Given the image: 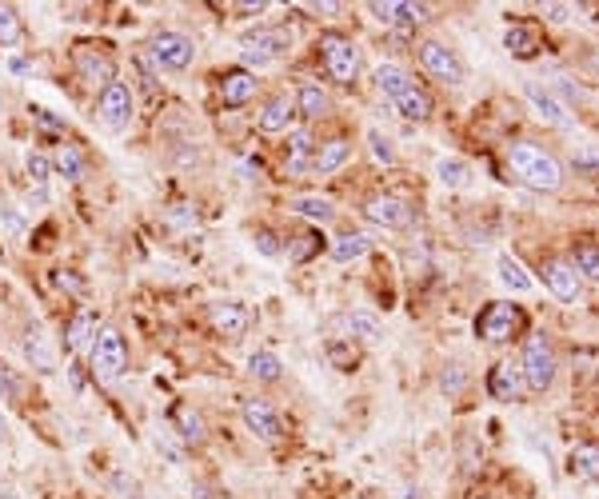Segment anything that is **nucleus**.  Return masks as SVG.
<instances>
[{
    "mask_svg": "<svg viewBox=\"0 0 599 499\" xmlns=\"http://www.w3.org/2000/svg\"><path fill=\"white\" fill-rule=\"evenodd\" d=\"M508 164L515 168V177L523 184H531L536 192H559L564 188V164L548 152V148L531 144V141H520L508 148Z\"/></svg>",
    "mask_w": 599,
    "mask_h": 499,
    "instance_id": "obj_1",
    "label": "nucleus"
},
{
    "mask_svg": "<svg viewBox=\"0 0 599 499\" xmlns=\"http://www.w3.org/2000/svg\"><path fill=\"white\" fill-rule=\"evenodd\" d=\"M556 352H551V340L543 331H531L523 340V356H520V372H523V384L531 392H548L556 384Z\"/></svg>",
    "mask_w": 599,
    "mask_h": 499,
    "instance_id": "obj_2",
    "label": "nucleus"
},
{
    "mask_svg": "<svg viewBox=\"0 0 599 499\" xmlns=\"http://www.w3.org/2000/svg\"><path fill=\"white\" fill-rule=\"evenodd\" d=\"M149 57L168 72H184L192 60H196V41L184 36V32L160 29V32H152V41H149Z\"/></svg>",
    "mask_w": 599,
    "mask_h": 499,
    "instance_id": "obj_3",
    "label": "nucleus"
},
{
    "mask_svg": "<svg viewBox=\"0 0 599 499\" xmlns=\"http://www.w3.org/2000/svg\"><path fill=\"white\" fill-rule=\"evenodd\" d=\"M320 52H324V68H328V77L336 80V85H352V80L359 77V64H364V60H359L356 41L328 32L324 41H320Z\"/></svg>",
    "mask_w": 599,
    "mask_h": 499,
    "instance_id": "obj_4",
    "label": "nucleus"
},
{
    "mask_svg": "<svg viewBox=\"0 0 599 499\" xmlns=\"http://www.w3.org/2000/svg\"><path fill=\"white\" fill-rule=\"evenodd\" d=\"M288 49H292V36L288 32H280V29H256V32L244 36L240 60L248 64V72H252V68H268V64L280 60Z\"/></svg>",
    "mask_w": 599,
    "mask_h": 499,
    "instance_id": "obj_5",
    "label": "nucleus"
},
{
    "mask_svg": "<svg viewBox=\"0 0 599 499\" xmlns=\"http://www.w3.org/2000/svg\"><path fill=\"white\" fill-rule=\"evenodd\" d=\"M92 372L100 380H120L128 372V344L116 328H104L96 336V344H92Z\"/></svg>",
    "mask_w": 599,
    "mask_h": 499,
    "instance_id": "obj_6",
    "label": "nucleus"
},
{
    "mask_svg": "<svg viewBox=\"0 0 599 499\" xmlns=\"http://www.w3.org/2000/svg\"><path fill=\"white\" fill-rule=\"evenodd\" d=\"M420 64H423V72L428 77H436L440 85H464L467 80V68H464V60L456 57V49H448V44H440V41H423L420 44Z\"/></svg>",
    "mask_w": 599,
    "mask_h": 499,
    "instance_id": "obj_7",
    "label": "nucleus"
},
{
    "mask_svg": "<svg viewBox=\"0 0 599 499\" xmlns=\"http://www.w3.org/2000/svg\"><path fill=\"white\" fill-rule=\"evenodd\" d=\"M100 120H104V128H113V132H124L128 124H132L136 116V100H132V88L120 85V80H113L108 88H100Z\"/></svg>",
    "mask_w": 599,
    "mask_h": 499,
    "instance_id": "obj_8",
    "label": "nucleus"
},
{
    "mask_svg": "<svg viewBox=\"0 0 599 499\" xmlns=\"http://www.w3.org/2000/svg\"><path fill=\"white\" fill-rule=\"evenodd\" d=\"M520 323H523V316L515 304H487L476 320V336H484L487 344H504V340H512V331Z\"/></svg>",
    "mask_w": 599,
    "mask_h": 499,
    "instance_id": "obj_9",
    "label": "nucleus"
},
{
    "mask_svg": "<svg viewBox=\"0 0 599 499\" xmlns=\"http://www.w3.org/2000/svg\"><path fill=\"white\" fill-rule=\"evenodd\" d=\"M523 96H528V104H531V113H536L543 124H551V128H571V116H567V104L556 96L551 88H543V85H523Z\"/></svg>",
    "mask_w": 599,
    "mask_h": 499,
    "instance_id": "obj_10",
    "label": "nucleus"
},
{
    "mask_svg": "<svg viewBox=\"0 0 599 499\" xmlns=\"http://www.w3.org/2000/svg\"><path fill=\"white\" fill-rule=\"evenodd\" d=\"M364 216L372 220V224H380V228H408V224H412L408 200L392 196V192H384V196H372V200H368V204H364Z\"/></svg>",
    "mask_w": 599,
    "mask_h": 499,
    "instance_id": "obj_11",
    "label": "nucleus"
},
{
    "mask_svg": "<svg viewBox=\"0 0 599 499\" xmlns=\"http://www.w3.org/2000/svg\"><path fill=\"white\" fill-rule=\"evenodd\" d=\"M543 284H548L551 295L564 300V304H576L579 295H584V280H579V272L567 260H548V264H543Z\"/></svg>",
    "mask_w": 599,
    "mask_h": 499,
    "instance_id": "obj_12",
    "label": "nucleus"
},
{
    "mask_svg": "<svg viewBox=\"0 0 599 499\" xmlns=\"http://www.w3.org/2000/svg\"><path fill=\"white\" fill-rule=\"evenodd\" d=\"M240 415H244V428L252 431V436H260V440H268V443L284 436V420L276 415L272 404H264V400H244Z\"/></svg>",
    "mask_w": 599,
    "mask_h": 499,
    "instance_id": "obj_13",
    "label": "nucleus"
},
{
    "mask_svg": "<svg viewBox=\"0 0 599 499\" xmlns=\"http://www.w3.org/2000/svg\"><path fill=\"white\" fill-rule=\"evenodd\" d=\"M296 96H288V92H280V96H272L268 104H264V113L256 116V124H260V132H268V136H276V132H288L292 124H296Z\"/></svg>",
    "mask_w": 599,
    "mask_h": 499,
    "instance_id": "obj_14",
    "label": "nucleus"
},
{
    "mask_svg": "<svg viewBox=\"0 0 599 499\" xmlns=\"http://www.w3.org/2000/svg\"><path fill=\"white\" fill-rule=\"evenodd\" d=\"M77 72H80V80H88V85H100V88H108L116 80V64L104 57V52H96V49H88V44H80L77 49Z\"/></svg>",
    "mask_w": 599,
    "mask_h": 499,
    "instance_id": "obj_15",
    "label": "nucleus"
},
{
    "mask_svg": "<svg viewBox=\"0 0 599 499\" xmlns=\"http://www.w3.org/2000/svg\"><path fill=\"white\" fill-rule=\"evenodd\" d=\"M248 323H252V316H248V308L240 300H220L212 304V328L220 331V336L228 340H240L248 331Z\"/></svg>",
    "mask_w": 599,
    "mask_h": 499,
    "instance_id": "obj_16",
    "label": "nucleus"
},
{
    "mask_svg": "<svg viewBox=\"0 0 599 499\" xmlns=\"http://www.w3.org/2000/svg\"><path fill=\"white\" fill-rule=\"evenodd\" d=\"M256 88H260V80H256V72H248V68H232V72H224V80H220V96H224L228 108L248 104V100L256 96Z\"/></svg>",
    "mask_w": 599,
    "mask_h": 499,
    "instance_id": "obj_17",
    "label": "nucleus"
},
{
    "mask_svg": "<svg viewBox=\"0 0 599 499\" xmlns=\"http://www.w3.org/2000/svg\"><path fill=\"white\" fill-rule=\"evenodd\" d=\"M487 387H492L495 400L512 404V400H520L523 387H528V384H523L520 364H495V367H492V380H487Z\"/></svg>",
    "mask_w": 599,
    "mask_h": 499,
    "instance_id": "obj_18",
    "label": "nucleus"
},
{
    "mask_svg": "<svg viewBox=\"0 0 599 499\" xmlns=\"http://www.w3.org/2000/svg\"><path fill=\"white\" fill-rule=\"evenodd\" d=\"M348 160H352V144H348L344 136H336V141H328V144H320V148H316L312 172H316V177H331V172H340Z\"/></svg>",
    "mask_w": 599,
    "mask_h": 499,
    "instance_id": "obj_19",
    "label": "nucleus"
},
{
    "mask_svg": "<svg viewBox=\"0 0 599 499\" xmlns=\"http://www.w3.org/2000/svg\"><path fill=\"white\" fill-rule=\"evenodd\" d=\"M64 344H68V352H85V348L96 344V312L80 308L77 316H72L68 331H64Z\"/></svg>",
    "mask_w": 599,
    "mask_h": 499,
    "instance_id": "obj_20",
    "label": "nucleus"
},
{
    "mask_svg": "<svg viewBox=\"0 0 599 499\" xmlns=\"http://www.w3.org/2000/svg\"><path fill=\"white\" fill-rule=\"evenodd\" d=\"M412 85H416V80L408 77V68H400V64H380V68H376V88L384 92V100H400L404 92H408Z\"/></svg>",
    "mask_w": 599,
    "mask_h": 499,
    "instance_id": "obj_21",
    "label": "nucleus"
},
{
    "mask_svg": "<svg viewBox=\"0 0 599 499\" xmlns=\"http://www.w3.org/2000/svg\"><path fill=\"white\" fill-rule=\"evenodd\" d=\"M495 272H500V284H504V288L515 292V295H528L531 288H536V280H531V276L523 272V264L512 260V256H500V260H495Z\"/></svg>",
    "mask_w": 599,
    "mask_h": 499,
    "instance_id": "obj_22",
    "label": "nucleus"
},
{
    "mask_svg": "<svg viewBox=\"0 0 599 499\" xmlns=\"http://www.w3.org/2000/svg\"><path fill=\"white\" fill-rule=\"evenodd\" d=\"M348 336H356V340H364V344H376V340L384 336V323L376 312H368V308H356V312H348Z\"/></svg>",
    "mask_w": 599,
    "mask_h": 499,
    "instance_id": "obj_23",
    "label": "nucleus"
},
{
    "mask_svg": "<svg viewBox=\"0 0 599 499\" xmlns=\"http://www.w3.org/2000/svg\"><path fill=\"white\" fill-rule=\"evenodd\" d=\"M24 356H29L32 367H41V372H52V367H57L52 344H49V336H44L41 328H29V331H24Z\"/></svg>",
    "mask_w": 599,
    "mask_h": 499,
    "instance_id": "obj_24",
    "label": "nucleus"
},
{
    "mask_svg": "<svg viewBox=\"0 0 599 499\" xmlns=\"http://www.w3.org/2000/svg\"><path fill=\"white\" fill-rule=\"evenodd\" d=\"M312 160H316V141H312L308 128H300V132H292V141H288V172L312 168Z\"/></svg>",
    "mask_w": 599,
    "mask_h": 499,
    "instance_id": "obj_25",
    "label": "nucleus"
},
{
    "mask_svg": "<svg viewBox=\"0 0 599 499\" xmlns=\"http://www.w3.org/2000/svg\"><path fill=\"white\" fill-rule=\"evenodd\" d=\"M292 212L312 220V224H331V220H336V204H331L328 196H296L292 200Z\"/></svg>",
    "mask_w": 599,
    "mask_h": 499,
    "instance_id": "obj_26",
    "label": "nucleus"
},
{
    "mask_svg": "<svg viewBox=\"0 0 599 499\" xmlns=\"http://www.w3.org/2000/svg\"><path fill=\"white\" fill-rule=\"evenodd\" d=\"M368 252H372V240H368L364 232H348V236H340L336 244H331V260H336V264L364 260Z\"/></svg>",
    "mask_w": 599,
    "mask_h": 499,
    "instance_id": "obj_27",
    "label": "nucleus"
},
{
    "mask_svg": "<svg viewBox=\"0 0 599 499\" xmlns=\"http://www.w3.org/2000/svg\"><path fill=\"white\" fill-rule=\"evenodd\" d=\"M296 113L304 116V120H320L328 113V92L320 88V85H300V92H296Z\"/></svg>",
    "mask_w": 599,
    "mask_h": 499,
    "instance_id": "obj_28",
    "label": "nucleus"
},
{
    "mask_svg": "<svg viewBox=\"0 0 599 499\" xmlns=\"http://www.w3.org/2000/svg\"><path fill=\"white\" fill-rule=\"evenodd\" d=\"M57 168H60V177H64V180H72V184L88 180V160H85V152H80L77 144H60V152H57Z\"/></svg>",
    "mask_w": 599,
    "mask_h": 499,
    "instance_id": "obj_29",
    "label": "nucleus"
},
{
    "mask_svg": "<svg viewBox=\"0 0 599 499\" xmlns=\"http://www.w3.org/2000/svg\"><path fill=\"white\" fill-rule=\"evenodd\" d=\"M395 113H400L404 120H428L431 116V96L420 85H412L400 100H395Z\"/></svg>",
    "mask_w": 599,
    "mask_h": 499,
    "instance_id": "obj_30",
    "label": "nucleus"
},
{
    "mask_svg": "<svg viewBox=\"0 0 599 499\" xmlns=\"http://www.w3.org/2000/svg\"><path fill=\"white\" fill-rule=\"evenodd\" d=\"M567 459L571 471H579L584 479H599V443H576Z\"/></svg>",
    "mask_w": 599,
    "mask_h": 499,
    "instance_id": "obj_31",
    "label": "nucleus"
},
{
    "mask_svg": "<svg viewBox=\"0 0 599 499\" xmlns=\"http://www.w3.org/2000/svg\"><path fill=\"white\" fill-rule=\"evenodd\" d=\"M436 177L444 188H467V180H472V168H467L459 156H444V160L436 164Z\"/></svg>",
    "mask_w": 599,
    "mask_h": 499,
    "instance_id": "obj_32",
    "label": "nucleus"
},
{
    "mask_svg": "<svg viewBox=\"0 0 599 499\" xmlns=\"http://www.w3.org/2000/svg\"><path fill=\"white\" fill-rule=\"evenodd\" d=\"M248 372H252L256 380H264V384H276L284 376V359L276 352H252V359H248Z\"/></svg>",
    "mask_w": 599,
    "mask_h": 499,
    "instance_id": "obj_33",
    "label": "nucleus"
},
{
    "mask_svg": "<svg viewBox=\"0 0 599 499\" xmlns=\"http://www.w3.org/2000/svg\"><path fill=\"white\" fill-rule=\"evenodd\" d=\"M571 268L579 272V280L599 284V244H579L576 256H571Z\"/></svg>",
    "mask_w": 599,
    "mask_h": 499,
    "instance_id": "obj_34",
    "label": "nucleus"
},
{
    "mask_svg": "<svg viewBox=\"0 0 599 499\" xmlns=\"http://www.w3.org/2000/svg\"><path fill=\"white\" fill-rule=\"evenodd\" d=\"M504 49H508L512 57H520V60L536 57V32H531V29H520V24H515V29L504 32Z\"/></svg>",
    "mask_w": 599,
    "mask_h": 499,
    "instance_id": "obj_35",
    "label": "nucleus"
},
{
    "mask_svg": "<svg viewBox=\"0 0 599 499\" xmlns=\"http://www.w3.org/2000/svg\"><path fill=\"white\" fill-rule=\"evenodd\" d=\"M21 36H24L21 13H16L13 5H0V49H8V44H21Z\"/></svg>",
    "mask_w": 599,
    "mask_h": 499,
    "instance_id": "obj_36",
    "label": "nucleus"
},
{
    "mask_svg": "<svg viewBox=\"0 0 599 499\" xmlns=\"http://www.w3.org/2000/svg\"><path fill=\"white\" fill-rule=\"evenodd\" d=\"M177 436L184 443H204V420H200V412H192V408H180L177 412Z\"/></svg>",
    "mask_w": 599,
    "mask_h": 499,
    "instance_id": "obj_37",
    "label": "nucleus"
},
{
    "mask_svg": "<svg viewBox=\"0 0 599 499\" xmlns=\"http://www.w3.org/2000/svg\"><path fill=\"white\" fill-rule=\"evenodd\" d=\"M368 148H372V160L376 164H392L400 160V152H395V144H392V136H384L380 128H372V132H368Z\"/></svg>",
    "mask_w": 599,
    "mask_h": 499,
    "instance_id": "obj_38",
    "label": "nucleus"
},
{
    "mask_svg": "<svg viewBox=\"0 0 599 499\" xmlns=\"http://www.w3.org/2000/svg\"><path fill=\"white\" fill-rule=\"evenodd\" d=\"M467 387V372H464V364H448L444 372H440V392L448 395V400H456L459 392Z\"/></svg>",
    "mask_w": 599,
    "mask_h": 499,
    "instance_id": "obj_39",
    "label": "nucleus"
},
{
    "mask_svg": "<svg viewBox=\"0 0 599 499\" xmlns=\"http://www.w3.org/2000/svg\"><path fill=\"white\" fill-rule=\"evenodd\" d=\"M423 21H428V5H395V16H392L395 29H416Z\"/></svg>",
    "mask_w": 599,
    "mask_h": 499,
    "instance_id": "obj_40",
    "label": "nucleus"
},
{
    "mask_svg": "<svg viewBox=\"0 0 599 499\" xmlns=\"http://www.w3.org/2000/svg\"><path fill=\"white\" fill-rule=\"evenodd\" d=\"M24 168H29V177H32L36 188H44L49 177H52V164H49V156H44V152H29V156H24Z\"/></svg>",
    "mask_w": 599,
    "mask_h": 499,
    "instance_id": "obj_41",
    "label": "nucleus"
},
{
    "mask_svg": "<svg viewBox=\"0 0 599 499\" xmlns=\"http://www.w3.org/2000/svg\"><path fill=\"white\" fill-rule=\"evenodd\" d=\"M0 228H5L13 240H24V232H29V224H24V216L16 212L13 204H0Z\"/></svg>",
    "mask_w": 599,
    "mask_h": 499,
    "instance_id": "obj_42",
    "label": "nucleus"
},
{
    "mask_svg": "<svg viewBox=\"0 0 599 499\" xmlns=\"http://www.w3.org/2000/svg\"><path fill=\"white\" fill-rule=\"evenodd\" d=\"M0 392H5V400L21 404V395H24V384H21V376H13V372H8V367H0Z\"/></svg>",
    "mask_w": 599,
    "mask_h": 499,
    "instance_id": "obj_43",
    "label": "nucleus"
},
{
    "mask_svg": "<svg viewBox=\"0 0 599 499\" xmlns=\"http://www.w3.org/2000/svg\"><path fill=\"white\" fill-rule=\"evenodd\" d=\"M113 492L120 499H141V484H136L132 476H124V471H120V476H113Z\"/></svg>",
    "mask_w": 599,
    "mask_h": 499,
    "instance_id": "obj_44",
    "label": "nucleus"
},
{
    "mask_svg": "<svg viewBox=\"0 0 599 499\" xmlns=\"http://www.w3.org/2000/svg\"><path fill=\"white\" fill-rule=\"evenodd\" d=\"M368 13H372L380 24H392V16H395V0H372V5H368Z\"/></svg>",
    "mask_w": 599,
    "mask_h": 499,
    "instance_id": "obj_45",
    "label": "nucleus"
},
{
    "mask_svg": "<svg viewBox=\"0 0 599 499\" xmlns=\"http://www.w3.org/2000/svg\"><path fill=\"white\" fill-rule=\"evenodd\" d=\"M256 252H260V256H280V244H276V236L268 232V228L256 232Z\"/></svg>",
    "mask_w": 599,
    "mask_h": 499,
    "instance_id": "obj_46",
    "label": "nucleus"
},
{
    "mask_svg": "<svg viewBox=\"0 0 599 499\" xmlns=\"http://www.w3.org/2000/svg\"><path fill=\"white\" fill-rule=\"evenodd\" d=\"M571 13H576L571 5H543V16H548L551 24H567V21H571Z\"/></svg>",
    "mask_w": 599,
    "mask_h": 499,
    "instance_id": "obj_47",
    "label": "nucleus"
},
{
    "mask_svg": "<svg viewBox=\"0 0 599 499\" xmlns=\"http://www.w3.org/2000/svg\"><path fill=\"white\" fill-rule=\"evenodd\" d=\"M296 240H300V244H296V252H292V256H296V260H304V256H308L312 248H316V244H312L316 236H296Z\"/></svg>",
    "mask_w": 599,
    "mask_h": 499,
    "instance_id": "obj_48",
    "label": "nucleus"
},
{
    "mask_svg": "<svg viewBox=\"0 0 599 499\" xmlns=\"http://www.w3.org/2000/svg\"><path fill=\"white\" fill-rule=\"evenodd\" d=\"M0 499H24L21 492H16L13 484H8V479H0Z\"/></svg>",
    "mask_w": 599,
    "mask_h": 499,
    "instance_id": "obj_49",
    "label": "nucleus"
},
{
    "mask_svg": "<svg viewBox=\"0 0 599 499\" xmlns=\"http://www.w3.org/2000/svg\"><path fill=\"white\" fill-rule=\"evenodd\" d=\"M576 164H584V168H592V164H599V152H579Z\"/></svg>",
    "mask_w": 599,
    "mask_h": 499,
    "instance_id": "obj_50",
    "label": "nucleus"
},
{
    "mask_svg": "<svg viewBox=\"0 0 599 499\" xmlns=\"http://www.w3.org/2000/svg\"><path fill=\"white\" fill-rule=\"evenodd\" d=\"M5 440H8V420L0 415V443H5Z\"/></svg>",
    "mask_w": 599,
    "mask_h": 499,
    "instance_id": "obj_51",
    "label": "nucleus"
},
{
    "mask_svg": "<svg viewBox=\"0 0 599 499\" xmlns=\"http://www.w3.org/2000/svg\"><path fill=\"white\" fill-rule=\"evenodd\" d=\"M592 68L599 72V49H592Z\"/></svg>",
    "mask_w": 599,
    "mask_h": 499,
    "instance_id": "obj_52",
    "label": "nucleus"
},
{
    "mask_svg": "<svg viewBox=\"0 0 599 499\" xmlns=\"http://www.w3.org/2000/svg\"><path fill=\"white\" fill-rule=\"evenodd\" d=\"M0 120H5V96H0Z\"/></svg>",
    "mask_w": 599,
    "mask_h": 499,
    "instance_id": "obj_53",
    "label": "nucleus"
}]
</instances>
